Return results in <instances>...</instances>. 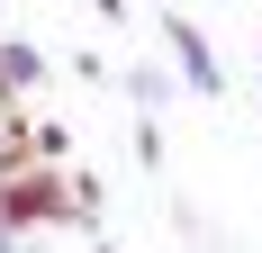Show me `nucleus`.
Segmentation results:
<instances>
[{"label":"nucleus","mask_w":262,"mask_h":253,"mask_svg":"<svg viewBox=\"0 0 262 253\" xmlns=\"http://www.w3.org/2000/svg\"><path fill=\"white\" fill-rule=\"evenodd\" d=\"M36 73H46V64H36L27 46H0V100H18V91H36Z\"/></svg>","instance_id":"f257e3e1"},{"label":"nucleus","mask_w":262,"mask_h":253,"mask_svg":"<svg viewBox=\"0 0 262 253\" xmlns=\"http://www.w3.org/2000/svg\"><path fill=\"white\" fill-rule=\"evenodd\" d=\"M18 244H27V235H18V226H9V217H0V253H18Z\"/></svg>","instance_id":"f03ea898"}]
</instances>
